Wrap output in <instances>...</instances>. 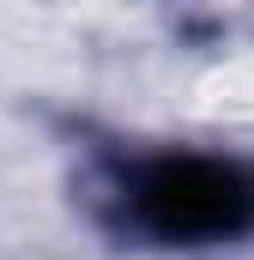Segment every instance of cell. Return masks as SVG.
<instances>
[{"instance_id":"obj_1","label":"cell","mask_w":254,"mask_h":260,"mask_svg":"<svg viewBox=\"0 0 254 260\" xmlns=\"http://www.w3.org/2000/svg\"><path fill=\"white\" fill-rule=\"evenodd\" d=\"M133 206L164 236H224L254 218V182L236 164L212 157H170L151 164L133 188Z\"/></svg>"}]
</instances>
